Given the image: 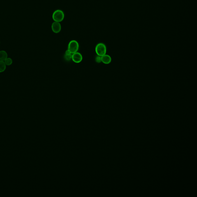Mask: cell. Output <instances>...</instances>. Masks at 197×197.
Listing matches in <instances>:
<instances>
[{"mask_svg": "<svg viewBox=\"0 0 197 197\" xmlns=\"http://www.w3.org/2000/svg\"><path fill=\"white\" fill-rule=\"evenodd\" d=\"M95 61L97 62V63H100V62H101V57L99 56H98L96 57H95Z\"/></svg>", "mask_w": 197, "mask_h": 197, "instance_id": "11", "label": "cell"}, {"mask_svg": "<svg viewBox=\"0 0 197 197\" xmlns=\"http://www.w3.org/2000/svg\"><path fill=\"white\" fill-rule=\"evenodd\" d=\"M0 44H1V42H0Z\"/></svg>", "mask_w": 197, "mask_h": 197, "instance_id": "12", "label": "cell"}, {"mask_svg": "<svg viewBox=\"0 0 197 197\" xmlns=\"http://www.w3.org/2000/svg\"><path fill=\"white\" fill-rule=\"evenodd\" d=\"M64 17V14L63 11L60 10H57L53 13L52 18L55 22H61Z\"/></svg>", "mask_w": 197, "mask_h": 197, "instance_id": "2", "label": "cell"}, {"mask_svg": "<svg viewBox=\"0 0 197 197\" xmlns=\"http://www.w3.org/2000/svg\"><path fill=\"white\" fill-rule=\"evenodd\" d=\"M95 52L98 56H102L106 54L107 49L106 45L104 44L100 43L95 47Z\"/></svg>", "mask_w": 197, "mask_h": 197, "instance_id": "1", "label": "cell"}, {"mask_svg": "<svg viewBox=\"0 0 197 197\" xmlns=\"http://www.w3.org/2000/svg\"><path fill=\"white\" fill-rule=\"evenodd\" d=\"M72 59L75 63H80L82 60V55L81 53H79L77 52L73 53L72 56Z\"/></svg>", "mask_w": 197, "mask_h": 197, "instance_id": "4", "label": "cell"}, {"mask_svg": "<svg viewBox=\"0 0 197 197\" xmlns=\"http://www.w3.org/2000/svg\"><path fill=\"white\" fill-rule=\"evenodd\" d=\"M5 65H10L13 64V60L10 58H7L4 61Z\"/></svg>", "mask_w": 197, "mask_h": 197, "instance_id": "10", "label": "cell"}, {"mask_svg": "<svg viewBox=\"0 0 197 197\" xmlns=\"http://www.w3.org/2000/svg\"><path fill=\"white\" fill-rule=\"evenodd\" d=\"M72 53L68 50L65 51L64 56V58L65 60L69 61L72 59Z\"/></svg>", "mask_w": 197, "mask_h": 197, "instance_id": "7", "label": "cell"}, {"mask_svg": "<svg viewBox=\"0 0 197 197\" xmlns=\"http://www.w3.org/2000/svg\"><path fill=\"white\" fill-rule=\"evenodd\" d=\"M52 29L53 32L55 33L59 32L61 29V26L59 22H54L52 25Z\"/></svg>", "mask_w": 197, "mask_h": 197, "instance_id": "5", "label": "cell"}, {"mask_svg": "<svg viewBox=\"0 0 197 197\" xmlns=\"http://www.w3.org/2000/svg\"><path fill=\"white\" fill-rule=\"evenodd\" d=\"M101 57V62L106 64H110L111 62V58L109 55L105 54Z\"/></svg>", "mask_w": 197, "mask_h": 197, "instance_id": "6", "label": "cell"}, {"mask_svg": "<svg viewBox=\"0 0 197 197\" xmlns=\"http://www.w3.org/2000/svg\"><path fill=\"white\" fill-rule=\"evenodd\" d=\"M79 48V44L76 40H71L69 43L68 50L72 54L77 52L78 51Z\"/></svg>", "mask_w": 197, "mask_h": 197, "instance_id": "3", "label": "cell"}, {"mask_svg": "<svg viewBox=\"0 0 197 197\" xmlns=\"http://www.w3.org/2000/svg\"><path fill=\"white\" fill-rule=\"evenodd\" d=\"M8 54L5 51H0V61H4L8 58Z\"/></svg>", "mask_w": 197, "mask_h": 197, "instance_id": "8", "label": "cell"}, {"mask_svg": "<svg viewBox=\"0 0 197 197\" xmlns=\"http://www.w3.org/2000/svg\"><path fill=\"white\" fill-rule=\"evenodd\" d=\"M6 65L4 61H0V73H3L5 70Z\"/></svg>", "mask_w": 197, "mask_h": 197, "instance_id": "9", "label": "cell"}]
</instances>
